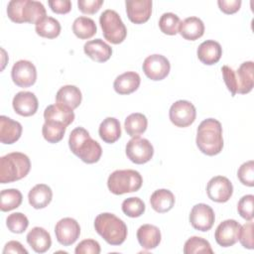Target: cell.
<instances>
[{
	"label": "cell",
	"instance_id": "60d3db41",
	"mask_svg": "<svg viewBox=\"0 0 254 254\" xmlns=\"http://www.w3.org/2000/svg\"><path fill=\"white\" fill-rule=\"evenodd\" d=\"M253 204H254V195L253 194H246L243 195L238 203H237V210L238 213L242 218L245 220H252L253 219Z\"/></svg>",
	"mask_w": 254,
	"mask_h": 254
},
{
	"label": "cell",
	"instance_id": "d590c367",
	"mask_svg": "<svg viewBox=\"0 0 254 254\" xmlns=\"http://www.w3.org/2000/svg\"><path fill=\"white\" fill-rule=\"evenodd\" d=\"M185 254H194V253H213L210 243L204 238L198 236H192L189 238L184 245Z\"/></svg>",
	"mask_w": 254,
	"mask_h": 254
},
{
	"label": "cell",
	"instance_id": "c3c4849f",
	"mask_svg": "<svg viewBox=\"0 0 254 254\" xmlns=\"http://www.w3.org/2000/svg\"><path fill=\"white\" fill-rule=\"evenodd\" d=\"M219 9L225 14H234L241 7V0H218Z\"/></svg>",
	"mask_w": 254,
	"mask_h": 254
},
{
	"label": "cell",
	"instance_id": "8d00e7d4",
	"mask_svg": "<svg viewBox=\"0 0 254 254\" xmlns=\"http://www.w3.org/2000/svg\"><path fill=\"white\" fill-rule=\"evenodd\" d=\"M181 20L179 16H177L174 13L168 12L164 13L159 20V28L161 32H163L166 35L174 36L177 33H179V26H180Z\"/></svg>",
	"mask_w": 254,
	"mask_h": 254
},
{
	"label": "cell",
	"instance_id": "8fae6325",
	"mask_svg": "<svg viewBox=\"0 0 254 254\" xmlns=\"http://www.w3.org/2000/svg\"><path fill=\"white\" fill-rule=\"evenodd\" d=\"M57 240L64 246L73 244L80 235V226L78 222L71 217H64L59 220L55 226Z\"/></svg>",
	"mask_w": 254,
	"mask_h": 254
},
{
	"label": "cell",
	"instance_id": "d6986e66",
	"mask_svg": "<svg viewBox=\"0 0 254 254\" xmlns=\"http://www.w3.org/2000/svg\"><path fill=\"white\" fill-rule=\"evenodd\" d=\"M83 51L88 58L97 63L108 61L112 55L111 47L101 39L87 41L83 46Z\"/></svg>",
	"mask_w": 254,
	"mask_h": 254
},
{
	"label": "cell",
	"instance_id": "f1b7e54d",
	"mask_svg": "<svg viewBox=\"0 0 254 254\" xmlns=\"http://www.w3.org/2000/svg\"><path fill=\"white\" fill-rule=\"evenodd\" d=\"M98 133L100 138L108 144L116 142L121 136V126L118 119L106 117L99 125Z\"/></svg>",
	"mask_w": 254,
	"mask_h": 254
},
{
	"label": "cell",
	"instance_id": "2e32d148",
	"mask_svg": "<svg viewBox=\"0 0 254 254\" xmlns=\"http://www.w3.org/2000/svg\"><path fill=\"white\" fill-rule=\"evenodd\" d=\"M12 105L17 114L24 117H29L37 112L39 102L38 98L33 92L20 91L14 96Z\"/></svg>",
	"mask_w": 254,
	"mask_h": 254
},
{
	"label": "cell",
	"instance_id": "8992f818",
	"mask_svg": "<svg viewBox=\"0 0 254 254\" xmlns=\"http://www.w3.org/2000/svg\"><path fill=\"white\" fill-rule=\"evenodd\" d=\"M99 24L105 40L111 44L122 43L127 36V29L119 14L111 9L103 11L99 17Z\"/></svg>",
	"mask_w": 254,
	"mask_h": 254
},
{
	"label": "cell",
	"instance_id": "7a4b0ae2",
	"mask_svg": "<svg viewBox=\"0 0 254 254\" xmlns=\"http://www.w3.org/2000/svg\"><path fill=\"white\" fill-rule=\"evenodd\" d=\"M68 146L70 151L86 164L98 162L102 155L99 143L93 140L88 131L82 127H76L70 132Z\"/></svg>",
	"mask_w": 254,
	"mask_h": 254
},
{
	"label": "cell",
	"instance_id": "d4e9b609",
	"mask_svg": "<svg viewBox=\"0 0 254 254\" xmlns=\"http://www.w3.org/2000/svg\"><path fill=\"white\" fill-rule=\"evenodd\" d=\"M52 189L45 184L36 185L28 193L29 203L36 209H41L48 206L52 201Z\"/></svg>",
	"mask_w": 254,
	"mask_h": 254
},
{
	"label": "cell",
	"instance_id": "5bb4252c",
	"mask_svg": "<svg viewBox=\"0 0 254 254\" xmlns=\"http://www.w3.org/2000/svg\"><path fill=\"white\" fill-rule=\"evenodd\" d=\"M241 224L234 219H226L218 224L214 232L216 243L222 247H230L238 241Z\"/></svg>",
	"mask_w": 254,
	"mask_h": 254
},
{
	"label": "cell",
	"instance_id": "f546056e",
	"mask_svg": "<svg viewBox=\"0 0 254 254\" xmlns=\"http://www.w3.org/2000/svg\"><path fill=\"white\" fill-rule=\"evenodd\" d=\"M22 14L24 23L35 25L47 17L45 6L41 2L35 0H25Z\"/></svg>",
	"mask_w": 254,
	"mask_h": 254
},
{
	"label": "cell",
	"instance_id": "d6a6232c",
	"mask_svg": "<svg viewBox=\"0 0 254 254\" xmlns=\"http://www.w3.org/2000/svg\"><path fill=\"white\" fill-rule=\"evenodd\" d=\"M61 24L53 17H45L38 24H36V33L43 38L55 39L61 34Z\"/></svg>",
	"mask_w": 254,
	"mask_h": 254
},
{
	"label": "cell",
	"instance_id": "f35d334b",
	"mask_svg": "<svg viewBox=\"0 0 254 254\" xmlns=\"http://www.w3.org/2000/svg\"><path fill=\"white\" fill-rule=\"evenodd\" d=\"M6 225L13 233H23L29 225V220L22 212H13L7 216Z\"/></svg>",
	"mask_w": 254,
	"mask_h": 254
},
{
	"label": "cell",
	"instance_id": "bcb514c9",
	"mask_svg": "<svg viewBox=\"0 0 254 254\" xmlns=\"http://www.w3.org/2000/svg\"><path fill=\"white\" fill-rule=\"evenodd\" d=\"M103 4V0H78L77 7L83 14H95Z\"/></svg>",
	"mask_w": 254,
	"mask_h": 254
},
{
	"label": "cell",
	"instance_id": "b9f144b4",
	"mask_svg": "<svg viewBox=\"0 0 254 254\" xmlns=\"http://www.w3.org/2000/svg\"><path fill=\"white\" fill-rule=\"evenodd\" d=\"M238 240L244 248L253 249L254 242H253V222L249 220L245 224L240 226L238 232Z\"/></svg>",
	"mask_w": 254,
	"mask_h": 254
},
{
	"label": "cell",
	"instance_id": "74e56055",
	"mask_svg": "<svg viewBox=\"0 0 254 254\" xmlns=\"http://www.w3.org/2000/svg\"><path fill=\"white\" fill-rule=\"evenodd\" d=\"M122 211L129 217H139L145 211V203L139 197H128L122 202Z\"/></svg>",
	"mask_w": 254,
	"mask_h": 254
},
{
	"label": "cell",
	"instance_id": "ac0fdd59",
	"mask_svg": "<svg viewBox=\"0 0 254 254\" xmlns=\"http://www.w3.org/2000/svg\"><path fill=\"white\" fill-rule=\"evenodd\" d=\"M44 118L45 122H56L61 123L67 127L71 124L74 120V113L73 110L61 105V104H51L46 107L44 111Z\"/></svg>",
	"mask_w": 254,
	"mask_h": 254
},
{
	"label": "cell",
	"instance_id": "ffe728a7",
	"mask_svg": "<svg viewBox=\"0 0 254 254\" xmlns=\"http://www.w3.org/2000/svg\"><path fill=\"white\" fill-rule=\"evenodd\" d=\"M196 55L202 64L211 65L220 60L222 56V48L218 42L206 40L198 46Z\"/></svg>",
	"mask_w": 254,
	"mask_h": 254
},
{
	"label": "cell",
	"instance_id": "83f0119b",
	"mask_svg": "<svg viewBox=\"0 0 254 254\" xmlns=\"http://www.w3.org/2000/svg\"><path fill=\"white\" fill-rule=\"evenodd\" d=\"M175 200L174 193L167 189L155 190L150 197L152 208L159 213H165L171 210L175 205Z\"/></svg>",
	"mask_w": 254,
	"mask_h": 254
},
{
	"label": "cell",
	"instance_id": "cb8c5ba5",
	"mask_svg": "<svg viewBox=\"0 0 254 254\" xmlns=\"http://www.w3.org/2000/svg\"><path fill=\"white\" fill-rule=\"evenodd\" d=\"M81 99V91L78 87L71 84L62 86L56 95V101L58 104L66 106L72 110L79 106Z\"/></svg>",
	"mask_w": 254,
	"mask_h": 254
},
{
	"label": "cell",
	"instance_id": "4dcf8cb0",
	"mask_svg": "<svg viewBox=\"0 0 254 254\" xmlns=\"http://www.w3.org/2000/svg\"><path fill=\"white\" fill-rule=\"evenodd\" d=\"M72 32L77 38L81 40H88L96 34L97 27L91 18L80 16L73 21Z\"/></svg>",
	"mask_w": 254,
	"mask_h": 254
},
{
	"label": "cell",
	"instance_id": "7402d4cb",
	"mask_svg": "<svg viewBox=\"0 0 254 254\" xmlns=\"http://www.w3.org/2000/svg\"><path fill=\"white\" fill-rule=\"evenodd\" d=\"M27 242L32 249L37 253L47 252L52 245V238L50 233L43 227L36 226L32 228L27 234Z\"/></svg>",
	"mask_w": 254,
	"mask_h": 254
},
{
	"label": "cell",
	"instance_id": "9c48e42d",
	"mask_svg": "<svg viewBox=\"0 0 254 254\" xmlns=\"http://www.w3.org/2000/svg\"><path fill=\"white\" fill-rule=\"evenodd\" d=\"M142 68L148 78L152 80H162L169 74L171 64L166 57L155 54L145 59Z\"/></svg>",
	"mask_w": 254,
	"mask_h": 254
},
{
	"label": "cell",
	"instance_id": "836d02e7",
	"mask_svg": "<svg viewBox=\"0 0 254 254\" xmlns=\"http://www.w3.org/2000/svg\"><path fill=\"white\" fill-rule=\"evenodd\" d=\"M0 208L2 211H10L20 206L23 200L21 191L17 189H8L1 190Z\"/></svg>",
	"mask_w": 254,
	"mask_h": 254
},
{
	"label": "cell",
	"instance_id": "484cf974",
	"mask_svg": "<svg viewBox=\"0 0 254 254\" xmlns=\"http://www.w3.org/2000/svg\"><path fill=\"white\" fill-rule=\"evenodd\" d=\"M140 82L141 78L137 72L126 71L115 78L113 87L118 94H130L138 89Z\"/></svg>",
	"mask_w": 254,
	"mask_h": 254
},
{
	"label": "cell",
	"instance_id": "7dc6e473",
	"mask_svg": "<svg viewBox=\"0 0 254 254\" xmlns=\"http://www.w3.org/2000/svg\"><path fill=\"white\" fill-rule=\"evenodd\" d=\"M48 4L51 10L57 14H66L71 10V2L69 0H50Z\"/></svg>",
	"mask_w": 254,
	"mask_h": 254
},
{
	"label": "cell",
	"instance_id": "5b68a950",
	"mask_svg": "<svg viewBox=\"0 0 254 254\" xmlns=\"http://www.w3.org/2000/svg\"><path fill=\"white\" fill-rule=\"evenodd\" d=\"M143 178L135 170H116L107 180L108 190L117 195L137 191L141 189Z\"/></svg>",
	"mask_w": 254,
	"mask_h": 254
},
{
	"label": "cell",
	"instance_id": "e575fe53",
	"mask_svg": "<svg viewBox=\"0 0 254 254\" xmlns=\"http://www.w3.org/2000/svg\"><path fill=\"white\" fill-rule=\"evenodd\" d=\"M66 127L61 123L56 122H45L42 127V133L46 141L49 143L60 142L65 133Z\"/></svg>",
	"mask_w": 254,
	"mask_h": 254
},
{
	"label": "cell",
	"instance_id": "f6af8a7d",
	"mask_svg": "<svg viewBox=\"0 0 254 254\" xmlns=\"http://www.w3.org/2000/svg\"><path fill=\"white\" fill-rule=\"evenodd\" d=\"M221 71H222V75H223V79L225 82V85L227 87V89L231 92L232 96H235L236 94V76H235V71L229 67L228 65H223L221 67Z\"/></svg>",
	"mask_w": 254,
	"mask_h": 254
},
{
	"label": "cell",
	"instance_id": "44dd1931",
	"mask_svg": "<svg viewBox=\"0 0 254 254\" xmlns=\"http://www.w3.org/2000/svg\"><path fill=\"white\" fill-rule=\"evenodd\" d=\"M23 127L18 122L7 116H0V141L3 144H13L22 135Z\"/></svg>",
	"mask_w": 254,
	"mask_h": 254
},
{
	"label": "cell",
	"instance_id": "603a6c76",
	"mask_svg": "<svg viewBox=\"0 0 254 254\" xmlns=\"http://www.w3.org/2000/svg\"><path fill=\"white\" fill-rule=\"evenodd\" d=\"M139 244L147 250L156 248L161 242V231L153 224H143L137 230Z\"/></svg>",
	"mask_w": 254,
	"mask_h": 254
},
{
	"label": "cell",
	"instance_id": "ab89813d",
	"mask_svg": "<svg viewBox=\"0 0 254 254\" xmlns=\"http://www.w3.org/2000/svg\"><path fill=\"white\" fill-rule=\"evenodd\" d=\"M240 183L247 187L254 186V162L252 160L243 163L237 172Z\"/></svg>",
	"mask_w": 254,
	"mask_h": 254
},
{
	"label": "cell",
	"instance_id": "52a82bcc",
	"mask_svg": "<svg viewBox=\"0 0 254 254\" xmlns=\"http://www.w3.org/2000/svg\"><path fill=\"white\" fill-rule=\"evenodd\" d=\"M126 155L131 162L142 165L153 158L154 148L149 140L139 136L132 137L126 145Z\"/></svg>",
	"mask_w": 254,
	"mask_h": 254
},
{
	"label": "cell",
	"instance_id": "7c38bea8",
	"mask_svg": "<svg viewBox=\"0 0 254 254\" xmlns=\"http://www.w3.org/2000/svg\"><path fill=\"white\" fill-rule=\"evenodd\" d=\"M206 193L212 201L226 202L232 196L233 186L226 177L216 176L207 183Z\"/></svg>",
	"mask_w": 254,
	"mask_h": 254
},
{
	"label": "cell",
	"instance_id": "7bdbcfd3",
	"mask_svg": "<svg viewBox=\"0 0 254 254\" xmlns=\"http://www.w3.org/2000/svg\"><path fill=\"white\" fill-rule=\"evenodd\" d=\"M25 0H12L7 6V15L12 22L24 23L23 21V7Z\"/></svg>",
	"mask_w": 254,
	"mask_h": 254
},
{
	"label": "cell",
	"instance_id": "30bf717a",
	"mask_svg": "<svg viewBox=\"0 0 254 254\" xmlns=\"http://www.w3.org/2000/svg\"><path fill=\"white\" fill-rule=\"evenodd\" d=\"M13 82L19 87L32 86L37 80V69L30 61L20 60L16 62L11 70Z\"/></svg>",
	"mask_w": 254,
	"mask_h": 254
},
{
	"label": "cell",
	"instance_id": "681fc988",
	"mask_svg": "<svg viewBox=\"0 0 254 254\" xmlns=\"http://www.w3.org/2000/svg\"><path fill=\"white\" fill-rule=\"evenodd\" d=\"M3 253H17V254H28V251L24 248V246L19 241H9L5 244Z\"/></svg>",
	"mask_w": 254,
	"mask_h": 254
},
{
	"label": "cell",
	"instance_id": "e0dca14e",
	"mask_svg": "<svg viewBox=\"0 0 254 254\" xmlns=\"http://www.w3.org/2000/svg\"><path fill=\"white\" fill-rule=\"evenodd\" d=\"M254 64L251 61L244 62L235 71L236 76V93H249L254 86Z\"/></svg>",
	"mask_w": 254,
	"mask_h": 254
},
{
	"label": "cell",
	"instance_id": "9a60e30c",
	"mask_svg": "<svg viewBox=\"0 0 254 254\" xmlns=\"http://www.w3.org/2000/svg\"><path fill=\"white\" fill-rule=\"evenodd\" d=\"M151 0H126V12L128 19L134 24L147 22L152 14Z\"/></svg>",
	"mask_w": 254,
	"mask_h": 254
},
{
	"label": "cell",
	"instance_id": "4fadbf2b",
	"mask_svg": "<svg viewBox=\"0 0 254 254\" xmlns=\"http://www.w3.org/2000/svg\"><path fill=\"white\" fill-rule=\"evenodd\" d=\"M214 220V211L208 204L197 203L192 206L190 213V222L194 229L208 231L213 226Z\"/></svg>",
	"mask_w": 254,
	"mask_h": 254
},
{
	"label": "cell",
	"instance_id": "4316f807",
	"mask_svg": "<svg viewBox=\"0 0 254 254\" xmlns=\"http://www.w3.org/2000/svg\"><path fill=\"white\" fill-rule=\"evenodd\" d=\"M179 33L186 40L195 41L203 36L204 24L197 17L186 18L180 23Z\"/></svg>",
	"mask_w": 254,
	"mask_h": 254
},
{
	"label": "cell",
	"instance_id": "ba28073f",
	"mask_svg": "<svg viewBox=\"0 0 254 254\" xmlns=\"http://www.w3.org/2000/svg\"><path fill=\"white\" fill-rule=\"evenodd\" d=\"M169 117L171 122L177 127H188L191 125L196 117L194 105L188 100H178L172 104Z\"/></svg>",
	"mask_w": 254,
	"mask_h": 254
},
{
	"label": "cell",
	"instance_id": "ee69618b",
	"mask_svg": "<svg viewBox=\"0 0 254 254\" xmlns=\"http://www.w3.org/2000/svg\"><path fill=\"white\" fill-rule=\"evenodd\" d=\"M74 252L75 254H99L100 245L96 240L84 239L77 244Z\"/></svg>",
	"mask_w": 254,
	"mask_h": 254
},
{
	"label": "cell",
	"instance_id": "3957f363",
	"mask_svg": "<svg viewBox=\"0 0 254 254\" xmlns=\"http://www.w3.org/2000/svg\"><path fill=\"white\" fill-rule=\"evenodd\" d=\"M96 232L110 245H121L127 238L125 222L110 212L98 214L94 219Z\"/></svg>",
	"mask_w": 254,
	"mask_h": 254
},
{
	"label": "cell",
	"instance_id": "1f68e13d",
	"mask_svg": "<svg viewBox=\"0 0 254 254\" xmlns=\"http://www.w3.org/2000/svg\"><path fill=\"white\" fill-rule=\"evenodd\" d=\"M148 126L147 117L139 112L132 113L125 119L124 127L126 133L131 137H137L143 134Z\"/></svg>",
	"mask_w": 254,
	"mask_h": 254
},
{
	"label": "cell",
	"instance_id": "6da1fadb",
	"mask_svg": "<svg viewBox=\"0 0 254 254\" xmlns=\"http://www.w3.org/2000/svg\"><path fill=\"white\" fill-rule=\"evenodd\" d=\"M195 143L199 151L207 156L219 154L223 148L221 123L214 118L201 121L197 127Z\"/></svg>",
	"mask_w": 254,
	"mask_h": 254
},
{
	"label": "cell",
	"instance_id": "277c9868",
	"mask_svg": "<svg viewBox=\"0 0 254 254\" xmlns=\"http://www.w3.org/2000/svg\"><path fill=\"white\" fill-rule=\"evenodd\" d=\"M31 170V162L27 155L12 152L0 158V183L9 184L25 178Z\"/></svg>",
	"mask_w": 254,
	"mask_h": 254
}]
</instances>
